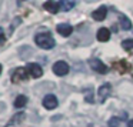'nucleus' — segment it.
Listing matches in <instances>:
<instances>
[{"mask_svg":"<svg viewBox=\"0 0 133 127\" xmlns=\"http://www.w3.org/2000/svg\"><path fill=\"white\" fill-rule=\"evenodd\" d=\"M35 41L40 49H44V50H50L55 47L56 41L53 39V36L50 34L49 32H43V33H37L35 36Z\"/></svg>","mask_w":133,"mask_h":127,"instance_id":"obj_1","label":"nucleus"},{"mask_svg":"<svg viewBox=\"0 0 133 127\" xmlns=\"http://www.w3.org/2000/svg\"><path fill=\"white\" fill-rule=\"evenodd\" d=\"M29 77H30V76H29V72H27L26 67H17V69H16L15 72L12 73V77H10V80H12V83L19 84V83H23V81H26Z\"/></svg>","mask_w":133,"mask_h":127,"instance_id":"obj_2","label":"nucleus"},{"mask_svg":"<svg viewBox=\"0 0 133 127\" xmlns=\"http://www.w3.org/2000/svg\"><path fill=\"white\" fill-rule=\"evenodd\" d=\"M52 70H53V73H55L56 76H66L67 73L70 72V66L66 63V61H63V60H59V61H56L55 64H53V67H52Z\"/></svg>","mask_w":133,"mask_h":127,"instance_id":"obj_3","label":"nucleus"},{"mask_svg":"<svg viewBox=\"0 0 133 127\" xmlns=\"http://www.w3.org/2000/svg\"><path fill=\"white\" fill-rule=\"evenodd\" d=\"M89 66H90V69H92V70L100 73V74H106V73L109 72V67H107L102 60H99V59H90V60H89Z\"/></svg>","mask_w":133,"mask_h":127,"instance_id":"obj_4","label":"nucleus"},{"mask_svg":"<svg viewBox=\"0 0 133 127\" xmlns=\"http://www.w3.org/2000/svg\"><path fill=\"white\" fill-rule=\"evenodd\" d=\"M42 103H43V107L47 110H53L59 106V100L55 94H46L43 97V101H42Z\"/></svg>","mask_w":133,"mask_h":127,"instance_id":"obj_5","label":"nucleus"},{"mask_svg":"<svg viewBox=\"0 0 133 127\" xmlns=\"http://www.w3.org/2000/svg\"><path fill=\"white\" fill-rule=\"evenodd\" d=\"M26 69H27V72H29V76H32L33 79H39V77L43 76V69H42V66L37 63H29Z\"/></svg>","mask_w":133,"mask_h":127,"instance_id":"obj_6","label":"nucleus"},{"mask_svg":"<svg viewBox=\"0 0 133 127\" xmlns=\"http://www.w3.org/2000/svg\"><path fill=\"white\" fill-rule=\"evenodd\" d=\"M56 30H57V33L60 36H63V37H69V36L73 33V27L70 26L69 23H60V24H57Z\"/></svg>","mask_w":133,"mask_h":127,"instance_id":"obj_7","label":"nucleus"},{"mask_svg":"<svg viewBox=\"0 0 133 127\" xmlns=\"http://www.w3.org/2000/svg\"><path fill=\"white\" fill-rule=\"evenodd\" d=\"M110 91H112V84H110V83L102 84V86L99 87V90H97V94H99V97H100V100L104 101V98L109 97Z\"/></svg>","mask_w":133,"mask_h":127,"instance_id":"obj_8","label":"nucleus"},{"mask_svg":"<svg viewBox=\"0 0 133 127\" xmlns=\"http://www.w3.org/2000/svg\"><path fill=\"white\" fill-rule=\"evenodd\" d=\"M43 7H44V10H46V12L53 13V15L59 13V10L62 9V7H60V2H44Z\"/></svg>","mask_w":133,"mask_h":127,"instance_id":"obj_9","label":"nucleus"},{"mask_svg":"<svg viewBox=\"0 0 133 127\" xmlns=\"http://www.w3.org/2000/svg\"><path fill=\"white\" fill-rule=\"evenodd\" d=\"M106 15H107V7L100 6L99 9H96L95 12L92 13V17L95 19V20H97V22H102V20L106 19Z\"/></svg>","mask_w":133,"mask_h":127,"instance_id":"obj_10","label":"nucleus"},{"mask_svg":"<svg viewBox=\"0 0 133 127\" xmlns=\"http://www.w3.org/2000/svg\"><path fill=\"white\" fill-rule=\"evenodd\" d=\"M96 37H97L99 41H102V43H106V41H109V39H110V30L106 29V27H102V29L97 30V34H96Z\"/></svg>","mask_w":133,"mask_h":127,"instance_id":"obj_11","label":"nucleus"},{"mask_svg":"<svg viewBox=\"0 0 133 127\" xmlns=\"http://www.w3.org/2000/svg\"><path fill=\"white\" fill-rule=\"evenodd\" d=\"M115 69L117 70L120 74H124V73H127L130 69H132V66H130L126 60H120V61H117V63L115 64Z\"/></svg>","mask_w":133,"mask_h":127,"instance_id":"obj_12","label":"nucleus"},{"mask_svg":"<svg viewBox=\"0 0 133 127\" xmlns=\"http://www.w3.org/2000/svg\"><path fill=\"white\" fill-rule=\"evenodd\" d=\"M26 104H27V97H26L24 94H20V96H17V97L15 98V103H13V106H15L16 109H23Z\"/></svg>","mask_w":133,"mask_h":127,"instance_id":"obj_13","label":"nucleus"},{"mask_svg":"<svg viewBox=\"0 0 133 127\" xmlns=\"http://www.w3.org/2000/svg\"><path fill=\"white\" fill-rule=\"evenodd\" d=\"M23 120H24V113H23V111H19V113H16V114L13 116L12 118H10L9 124H7L6 127H9V126H13V124H19V123H22Z\"/></svg>","mask_w":133,"mask_h":127,"instance_id":"obj_14","label":"nucleus"},{"mask_svg":"<svg viewBox=\"0 0 133 127\" xmlns=\"http://www.w3.org/2000/svg\"><path fill=\"white\" fill-rule=\"evenodd\" d=\"M120 26L123 30H130L132 29V22H130V19H127L126 16H120Z\"/></svg>","mask_w":133,"mask_h":127,"instance_id":"obj_15","label":"nucleus"},{"mask_svg":"<svg viewBox=\"0 0 133 127\" xmlns=\"http://www.w3.org/2000/svg\"><path fill=\"white\" fill-rule=\"evenodd\" d=\"M75 2H60V7L62 10H64V12H69L70 9H73L75 7Z\"/></svg>","mask_w":133,"mask_h":127,"instance_id":"obj_16","label":"nucleus"},{"mask_svg":"<svg viewBox=\"0 0 133 127\" xmlns=\"http://www.w3.org/2000/svg\"><path fill=\"white\" fill-rule=\"evenodd\" d=\"M107 126L109 127H119L120 126V118L119 117H110L107 121Z\"/></svg>","mask_w":133,"mask_h":127,"instance_id":"obj_17","label":"nucleus"},{"mask_svg":"<svg viewBox=\"0 0 133 127\" xmlns=\"http://www.w3.org/2000/svg\"><path fill=\"white\" fill-rule=\"evenodd\" d=\"M122 47L124 50H132L133 49V39H126L122 41Z\"/></svg>","mask_w":133,"mask_h":127,"instance_id":"obj_18","label":"nucleus"},{"mask_svg":"<svg viewBox=\"0 0 133 127\" xmlns=\"http://www.w3.org/2000/svg\"><path fill=\"white\" fill-rule=\"evenodd\" d=\"M4 41H6V36H4V33H3V29L0 27V46L4 44Z\"/></svg>","mask_w":133,"mask_h":127,"instance_id":"obj_19","label":"nucleus"},{"mask_svg":"<svg viewBox=\"0 0 133 127\" xmlns=\"http://www.w3.org/2000/svg\"><path fill=\"white\" fill-rule=\"evenodd\" d=\"M127 127H133V120H129V121H127Z\"/></svg>","mask_w":133,"mask_h":127,"instance_id":"obj_20","label":"nucleus"},{"mask_svg":"<svg viewBox=\"0 0 133 127\" xmlns=\"http://www.w3.org/2000/svg\"><path fill=\"white\" fill-rule=\"evenodd\" d=\"M2 70H3V67H2V64H0V74H2Z\"/></svg>","mask_w":133,"mask_h":127,"instance_id":"obj_21","label":"nucleus"}]
</instances>
